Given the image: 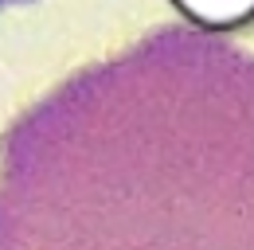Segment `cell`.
Listing matches in <instances>:
<instances>
[{"label":"cell","instance_id":"cell-2","mask_svg":"<svg viewBox=\"0 0 254 250\" xmlns=\"http://www.w3.org/2000/svg\"><path fill=\"white\" fill-rule=\"evenodd\" d=\"M16 4H32V0H0V8H16Z\"/></svg>","mask_w":254,"mask_h":250},{"label":"cell","instance_id":"cell-1","mask_svg":"<svg viewBox=\"0 0 254 250\" xmlns=\"http://www.w3.org/2000/svg\"><path fill=\"white\" fill-rule=\"evenodd\" d=\"M0 250H254V51L164 24L28 106Z\"/></svg>","mask_w":254,"mask_h":250}]
</instances>
